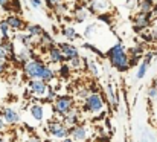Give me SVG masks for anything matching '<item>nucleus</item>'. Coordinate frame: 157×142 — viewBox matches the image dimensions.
Instances as JSON below:
<instances>
[{
  "mask_svg": "<svg viewBox=\"0 0 157 142\" xmlns=\"http://www.w3.org/2000/svg\"><path fill=\"white\" fill-rule=\"evenodd\" d=\"M21 70L28 80H43L46 83H53L56 80V72L51 67V64L44 63V60L40 57L25 63Z\"/></svg>",
  "mask_w": 157,
  "mask_h": 142,
  "instance_id": "obj_1",
  "label": "nucleus"
},
{
  "mask_svg": "<svg viewBox=\"0 0 157 142\" xmlns=\"http://www.w3.org/2000/svg\"><path fill=\"white\" fill-rule=\"evenodd\" d=\"M105 57H107L108 63L111 64V67H114L121 73L128 72L131 69L130 67V55L127 52V47L121 41H117V43H114V45H111L108 47Z\"/></svg>",
  "mask_w": 157,
  "mask_h": 142,
  "instance_id": "obj_2",
  "label": "nucleus"
},
{
  "mask_svg": "<svg viewBox=\"0 0 157 142\" xmlns=\"http://www.w3.org/2000/svg\"><path fill=\"white\" fill-rule=\"evenodd\" d=\"M105 108V98L101 92H95V93H90L84 101H82V105H81V112L86 113V115H99L101 112H104Z\"/></svg>",
  "mask_w": 157,
  "mask_h": 142,
  "instance_id": "obj_3",
  "label": "nucleus"
},
{
  "mask_svg": "<svg viewBox=\"0 0 157 142\" xmlns=\"http://www.w3.org/2000/svg\"><path fill=\"white\" fill-rule=\"evenodd\" d=\"M44 130L48 133L49 138L53 139H58V141H63L64 138L70 136V128L63 122L61 118L55 116V118H49L46 121V125H44Z\"/></svg>",
  "mask_w": 157,
  "mask_h": 142,
  "instance_id": "obj_4",
  "label": "nucleus"
},
{
  "mask_svg": "<svg viewBox=\"0 0 157 142\" xmlns=\"http://www.w3.org/2000/svg\"><path fill=\"white\" fill-rule=\"evenodd\" d=\"M73 107H76V101L75 96L67 93H59L55 101L52 102V113L58 118H63L64 115H67Z\"/></svg>",
  "mask_w": 157,
  "mask_h": 142,
  "instance_id": "obj_5",
  "label": "nucleus"
},
{
  "mask_svg": "<svg viewBox=\"0 0 157 142\" xmlns=\"http://www.w3.org/2000/svg\"><path fill=\"white\" fill-rule=\"evenodd\" d=\"M153 17H154L153 12H140V11H137L133 15V31L137 32V34L147 31L151 26V23H153Z\"/></svg>",
  "mask_w": 157,
  "mask_h": 142,
  "instance_id": "obj_6",
  "label": "nucleus"
},
{
  "mask_svg": "<svg viewBox=\"0 0 157 142\" xmlns=\"http://www.w3.org/2000/svg\"><path fill=\"white\" fill-rule=\"evenodd\" d=\"M0 115L2 118L5 119V122L9 125V127H15L20 124L21 121V115H20V110L15 107V105H5L0 108Z\"/></svg>",
  "mask_w": 157,
  "mask_h": 142,
  "instance_id": "obj_7",
  "label": "nucleus"
},
{
  "mask_svg": "<svg viewBox=\"0 0 157 142\" xmlns=\"http://www.w3.org/2000/svg\"><path fill=\"white\" fill-rule=\"evenodd\" d=\"M26 89L35 98H44L49 92V83H46L43 80H28Z\"/></svg>",
  "mask_w": 157,
  "mask_h": 142,
  "instance_id": "obj_8",
  "label": "nucleus"
},
{
  "mask_svg": "<svg viewBox=\"0 0 157 142\" xmlns=\"http://www.w3.org/2000/svg\"><path fill=\"white\" fill-rule=\"evenodd\" d=\"M90 135H92V132H90V128H89V125L86 122H79L78 125H75V127L70 128V138L76 142L89 141L90 139Z\"/></svg>",
  "mask_w": 157,
  "mask_h": 142,
  "instance_id": "obj_9",
  "label": "nucleus"
},
{
  "mask_svg": "<svg viewBox=\"0 0 157 142\" xmlns=\"http://www.w3.org/2000/svg\"><path fill=\"white\" fill-rule=\"evenodd\" d=\"M5 20H6V23L9 25V28H11V31H12L14 34L26 31V26H28V23H26V22H25V20L20 17V14L9 12V14L5 17Z\"/></svg>",
  "mask_w": 157,
  "mask_h": 142,
  "instance_id": "obj_10",
  "label": "nucleus"
},
{
  "mask_svg": "<svg viewBox=\"0 0 157 142\" xmlns=\"http://www.w3.org/2000/svg\"><path fill=\"white\" fill-rule=\"evenodd\" d=\"M90 15H92V12H90L89 6L81 3V5H76L73 8V11H72V22L81 25V23H86L90 18Z\"/></svg>",
  "mask_w": 157,
  "mask_h": 142,
  "instance_id": "obj_11",
  "label": "nucleus"
},
{
  "mask_svg": "<svg viewBox=\"0 0 157 142\" xmlns=\"http://www.w3.org/2000/svg\"><path fill=\"white\" fill-rule=\"evenodd\" d=\"M56 45H58V47L61 49V52H63V55H64L66 61H70L72 58H75V57H79V55H81L79 47L76 46V45H73L72 41H58Z\"/></svg>",
  "mask_w": 157,
  "mask_h": 142,
  "instance_id": "obj_12",
  "label": "nucleus"
},
{
  "mask_svg": "<svg viewBox=\"0 0 157 142\" xmlns=\"http://www.w3.org/2000/svg\"><path fill=\"white\" fill-rule=\"evenodd\" d=\"M28 112H29L31 118H32L37 124H41V122L46 119V107H44V104H41V102H32V104L29 105Z\"/></svg>",
  "mask_w": 157,
  "mask_h": 142,
  "instance_id": "obj_13",
  "label": "nucleus"
},
{
  "mask_svg": "<svg viewBox=\"0 0 157 142\" xmlns=\"http://www.w3.org/2000/svg\"><path fill=\"white\" fill-rule=\"evenodd\" d=\"M46 58H48V63H49V64H63V63H66V58H64L61 49L58 47V45L51 46L48 49Z\"/></svg>",
  "mask_w": 157,
  "mask_h": 142,
  "instance_id": "obj_14",
  "label": "nucleus"
},
{
  "mask_svg": "<svg viewBox=\"0 0 157 142\" xmlns=\"http://www.w3.org/2000/svg\"><path fill=\"white\" fill-rule=\"evenodd\" d=\"M15 55H17L18 63H20L21 67H23L25 63H28V61H31V60H34V58L38 57L37 52L34 50V47H23V46H20V49H17Z\"/></svg>",
  "mask_w": 157,
  "mask_h": 142,
  "instance_id": "obj_15",
  "label": "nucleus"
},
{
  "mask_svg": "<svg viewBox=\"0 0 157 142\" xmlns=\"http://www.w3.org/2000/svg\"><path fill=\"white\" fill-rule=\"evenodd\" d=\"M81 110L78 108V107H73L67 115H64L61 119H63V122L69 127V128H72V127H75V125H78L79 122H81Z\"/></svg>",
  "mask_w": 157,
  "mask_h": 142,
  "instance_id": "obj_16",
  "label": "nucleus"
},
{
  "mask_svg": "<svg viewBox=\"0 0 157 142\" xmlns=\"http://www.w3.org/2000/svg\"><path fill=\"white\" fill-rule=\"evenodd\" d=\"M55 45H56V40L53 38L52 34L48 32V31H44L43 35L37 38V46L41 49V53H44V55H46L48 49H49L51 46H55Z\"/></svg>",
  "mask_w": 157,
  "mask_h": 142,
  "instance_id": "obj_17",
  "label": "nucleus"
},
{
  "mask_svg": "<svg viewBox=\"0 0 157 142\" xmlns=\"http://www.w3.org/2000/svg\"><path fill=\"white\" fill-rule=\"evenodd\" d=\"M87 6H89L92 14L99 15V14H104L110 9V2L108 0H92Z\"/></svg>",
  "mask_w": 157,
  "mask_h": 142,
  "instance_id": "obj_18",
  "label": "nucleus"
},
{
  "mask_svg": "<svg viewBox=\"0 0 157 142\" xmlns=\"http://www.w3.org/2000/svg\"><path fill=\"white\" fill-rule=\"evenodd\" d=\"M14 40H17L20 43V46L23 47H35L37 46V38H34L31 34H28L26 31L23 32H17L14 35Z\"/></svg>",
  "mask_w": 157,
  "mask_h": 142,
  "instance_id": "obj_19",
  "label": "nucleus"
},
{
  "mask_svg": "<svg viewBox=\"0 0 157 142\" xmlns=\"http://www.w3.org/2000/svg\"><path fill=\"white\" fill-rule=\"evenodd\" d=\"M105 95H107V101H108L110 107L113 110H116L119 107V96H117L116 90H114V86L111 83L105 84Z\"/></svg>",
  "mask_w": 157,
  "mask_h": 142,
  "instance_id": "obj_20",
  "label": "nucleus"
},
{
  "mask_svg": "<svg viewBox=\"0 0 157 142\" xmlns=\"http://www.w3.org/2000/svg\"><path fill=\"white\" fill-rule=\"evenodd\" d=\"M84 61H86L84 70H86L87 73H90L95 80L99 78V77H101V69H99L98 61H96V60H92V58H87V57H84Z\"/></svg>",
  "mask_w": 157,
  "mask_h": 142,
  "instance_id": "obj_21",
  "label": "nucleus"
},
{
  "mask_svg": "<svg viewBox=\"0 0 157 142\" xmlns=\"http://www.w3.org/2000/svg\"><path fill=\"white\" fill-rule=\"evenodd\" d=\"M61 35L67 40V41H75V40H79L81 38V35L78 34V31L73 28V26H70V25H66V26H61Z\"/></svg>",
  "mask_w": 157,
  "mask_h": 142,
  "instance_id": "obj_22",
  "label": "nucleus"
},
{
  "mask_svg": "<svg viewBox=\"0 0 157 142\" xmlns=\"http://www.w3.org/2000/svg\"><path fill=\"white\" fill-rule=\"evenodd\" d=\"M26 32L31 34L34 38H38V37L43 35L44 28H43L41 25H38V23H28V26H26Z\"/></svg>",
  "mask_w": 157,
  "mask_h": 142,
  "instance_id": "obj_23",
  "label": "nucleus"
},
{
  "mask_svg": "<svg viewBox=\"0 0 157 142\" xmlns=\"http://www.w3.org/2000/svg\"><path fill=\"white\" fill-rule=\"evenodd\" d=\"M0 46L6 50L8 58H9L11 55H15V52H17L15 43H14V40H11V38H6V40H2V38H0Z\"/></svg>",
  "mask_w": 157,
  "mask_h": 142,
  "instance_id": "obj_24",
  "label": "nucleus"
},
{
  "mask_svg": "<svg viewBox=\"0 0 157 142\" xmlns=\"http://www.w3.org/2000/svg\"><path fill=\"white\" fill-rule=\"evenodd\" d=\"M69 12H72V11H70V8H69V3H67L66 0H64L63 3H59V5H58V6L53 9V14H55V15H56L59 20H63V17H66Z\"/></svg>",
  "mask_w": 157,
  "mask_h": 142,
  "instance_id": "obj_25",
  "label": "nucleus"
},
{
  "mask_svg": "<svg viewBox=\"0 0 157 142\" xmlns=\"http://www.w3.org/2000/svg\"><path fill=\"white\" fill-rule=\"evenodd\" d=\"M150 66H151V63L142 58V61L139 63V66H137V70H136V80H142V78H144V77L148 73V69H150Z\"/></svg>",
  "mask_w": 157,
  "mask_h": 142,
  "instance_id": "obj_26",
  "label": "nucleus"
},
{
  "mask_svg": "<svg viewBox=\"0 0 157 142\" xmlns=\"http://www.w3.org/2000/svg\"><path fill=\"white\" fill-rule=\"evenodd\" d=\"M70 75H72V67H70V64H69L67 61L63 63V64H59V69H58L56 77H58L59 80H67V78H70Z\"/></svg>",
  "mask_w": 157,
  "mask_h": 142,
  "instance_id": "obj_27",
  "label": "nucleus"
},
{
  "mask_svg": "<svg viewBox=\"0 0 157 142\" xmlns=\"http://www.w3.org/2000/svg\"><path fill=\"white\" fill-rule=\"evenodd\" d=\"M127 52H128V55L130 57H139V58H144V55H145V46H144V43H139V45H136V46H131L127 49Z\"/></svg>",
  "mask_w": 157,
  "mask_h": 142,
  "instance_id": "obj_28",
  "label": "nucleus"
},
{
  "mask_svg": "<svg viewBox=\"0 0 157 142\" xmlns=\"http://www.w3.org/2000/svg\"><path fill=\"white\" fill-rule=\"evenodd\" d=\"M69 64H70V67H72V70H84V67H86V61H84V57H75V58H72L70 61H67Z\"/></svg>",
  "mask_w": 157,
  "mask_h": 142,
  "instance_id": "obj_29",
  "label": "nucleus"
},
{
  "mask_svg": "<svg viewBox=\"0 0 157 142\" xmlns=\"http://www.w3.org/2000/svg\"><path fill=\"white\" fill-rule=\"evenodd\" d=\"M98 23H89L86 28H84V32H82V37L84 38H93V35L98 32Z\"/></svg>",
  "mask_w": 157,
  "mask_h": 142,
  "instance_id": "obj_30",
  "label": "nucleus"
},
{
  "mask_svg": "<svg viewBox=\"0 0 157 142\" xmlns=\"http://www.w3.org/2000/svg\"><path fill=\"white\" fill-rule=\"evenodd\" d=\"M156 0H139V9L140 12H153Z\"/></svg>",
  "mask_w": 157,
  "mask_h": 142,
  "instance_id": "obj_31",
  "label": "nucleus"
},
{
  "mask_svg": "<svg viewBox=\"0 0 157 142\" xmlns=\"http://www.w3.org/2000/svg\"><path fill=\"white\" fill-rule=\"evenodd\" d=\"M12 31H11V28H9V25L6 23V20L3 18V20H0V38L2 40H6V38H11L9 37V34H11Z\"/></svg>",
  "mask_w": 157,
  "mask_h": 142,
  "instance_id": "obj_32",
  "label": "nucleus"
},
{
  "mask_svg": "<svg viewBox=\"0 0 157 142\" xmlns=\"http://www.w3.org/2000/svg\"><path fill=\"white\" fill-rule=\"evenodd\" d=\"M90 93H93V92H92L90 86H89V84H86V86H81V87L75 92V96H76L78 99H82V101H84V99H86Z\"/></svg>",
  "mask_w": 157,
  "mask_h": 142,
  "instance_id": "obj_33",
  "label": "nucleus"
},
{
  "mask_svg": "<svg viewBox=\"0 0 157 142\" xmlns=\"http://www.w3.org/2000/svg\"><path fill=\"white\" fill-rule=\"evenodd\" d=\"M82 47L86 49V50H90V52H93L95 55H98V57H104V53H102V50L101 49H98L96 46H93L92 43H84Z\"/></svg>",
  "mask_w": 157,
  "mask_h": 142,
  "instance_id": "obj_34",
  "label": "nucleus"
},
{
  "mask_svg": "<svg viewBox=\"0 0 157 142\" xmlns=\"http://www.w3.org/2000/svg\"><path fill=\"white\" fill-rule=\"evenodd\" d=\"M9 6H11V12H15V14H20L21 9H23L20 0H11L9 2Z\"/></svg>",
  "mask_w": 157,
  "mask_h": 142,
  "instance_id": "obj_35",
  "label": "nucleus"
},
{
  "mask_svg": "<svg viewBox=\"0 0 157 142\" xmlns=\"http://www.w3.org/2000/svg\"><path fill=\"white\" fill-rule=\"evenodd\" d=\"M147 95H148L150 101H153V102H157V86H156V84H153V86H150V87H148V90H147Z\"/></svg>",
  "mask_w": 157,
  "mask_h": 142,
  "instance_id": "obj_36",
  "label": "nucleus"
},
{
  "mask_svg": "<svg viewBox=\"0 0 157 142\" xmlns=\"http://www.w3.org/2000/svg\"><path fill=\"white\" fill-rule=\"evenodd\" d=\"M9 67H11V63L8 60H0V77L6 75L9 72Z\"/></svg>",
  "mask_w": 157,
  "mask_h": 142,
  "instance_id": "obj_37",
  "label": "nucleus"
},
{
  "mask_svg": "<svg viewBox=\"0 0 157 142\" xmlns=\"http://www.w3.org/2000/svg\"><path fill=\"white\" fill-rule=\"evenodd\" d=\"M125 8H128L130 11H136L139 9V0H125Z\"/></svg>",
  "mask_w": 157,
  "mask_h": 142,
  "instance_id": "obj_38",
  "label": "nucleus"
},
{
  "mask_svg": "<svg viewBox=\"0 0 157 142\" xmlns=\"http://www.w3.org/2000/svg\"><path fill=\"white\" fill-rule=\"evenodd\" d=\"M44 5V0H29V6L32 9H41Z\"/></svg>",
  "mask_w": 157,
  "mask_h": 142,
  "instance_id": "obj_39",
  "label": "nucleus"
},
{
  "mask_svg": "<svg viewBox=\"0 0 157 142\" xmlns=\"http://www.w3.org/2000/svg\"><path fill=\"white\" fill-rule=\"evenodd\" d=\"M64 0H44V3H46V6H48V9H55L59 3H63Z\"/></svg>",
  "mask_w": 157,
  "mask_h": 142,
  "instance_id": "obj_40",
  "label": "nucleus"
},
{
  "mask_svg": "<svg viewBox=\"0 0 157 142\" xmlns=\"http://www.w3.org/2000/svg\"><path fill=\"white\" fill-rule=\"evenodd\" d=\"M98 17H99V20H101V22H104V23H111V12H104V14H99Z\"/></svg>",
  "mask_w": 157,
  "mask_h": 142,
  "instance_id": "obj_41",
  "label": "nucleus"
},
{
  "mask_svg": "<svg viewBox=\"0 0 157 142\" xmlns=\"http://www.w3.org/2000/svg\"><path fill=\"white\" fill-rule=\"evenodd\" d=\"M156 57V52L154 50H148V52H145V55H144V60H147V61H153V58Z\"/></svg>",
  "mask_w": 157,
  "mask_h": 142,
  "instance_id": "obj_42",
  "label": "nucleus"
},
{
  "mask_svg": "<svg viewBox=\"0 0 157 142\" xmlns=\"http://www.w3.org/2000/svg\"><path fill=\"white\" fill-rule=\"evenodd\" d=\"M6 128H8V124L5 122V119H3V118H2V115H0V133L6 132Z\"/></svg>",
  "mask_w": 157,
  "mask_h": 142,
  "instance_id": "obj_43",
  "label": "nucleus"
},
{
  "mask_svg": "<svg viewBox=\"0 0 157 142\" xmlns=\"http://www.w3.org/2000/svg\"><path fill=\"white\" fill-rule=\"evenodd\" d=\"M0 60H8V53L2 46H0Z\"/></svg>",
  "mask_w": 157,
  "mask_h": 142,
  "instance_id": "obj_44",
  "label": "nucleus"
},
{
  "mask_svg": "<svg viewBox=\"0 0 157 142\" xmlns=\"http://www.w3.org/2000/svg\"><path fill=\"white\" fill-rule=\"evenodd\" d=\"M150 34H151V37H153V41L157 43V29H151V31H150Z\"/></svg>",
  "mask_w": 157,
  "mask_h": 142,
  "instance_id": "obj_45",
  "label": "nucleus"
},
{
  "mask_svg": "<svg viewBox=\"0 0 157 142\" xmlns=\"http://www.w3.org/2000/svg\"><path fill=\"white\" fill-rule=\"evenodd\" d=\"M9 2H11V0H0V9L6 8V6L9 5Z\"/></svg>",
  "mask_w": 157,
  "mask_h": 142,
  "instance_id": "obj_46",
  "label": "nucleus"
},
{
  "mask_svg": "<svg viewBox=\"0 0 157 142\" xmlns=\"http://www.w3.org/2000/svg\"><path fill=\"white\" fill-rule=\"evenodd\" d=\"M61 142H76V141H73V139H72L70 136H67V138H64V139H63Z\"/></svg>",
  "mask_w": 157,
  "mask_h": 142,
  "instance_id": "obj_47",
  "label": "nucleus"
},
{
  "mask_svg": "<svg viewBox=\"0 0 157 142\" xmlns=\"http://www.w3.org/2000/svg\"><path fill=\"white\" fill-rule=\"evenodd\" d=\"M153 14H154V17H157V0L154 3V8H153Z\"/></svg>",
  "mask_w": 157,
  "mask_h": 142,
  "instance_id": "obj_48",
  "label": "nucleus"
},
{
  "mask_svg": "<svg viewBox=\"0 0 157 142\" xmlns=\"http://www.w3.org/2000/svg\"><path fill=\"white\" fill-rule=\"evenodd\" d=\"M79 2H81V3H82V5H89V3H90V2H92V0H79Z\"/></svg>",
  "mask_w": 157,
  "mask_h": 142,
  "instance_id": "obj_49",
  "label": "nucleus"
},
{
  "mask_svg": "<svg viewBox=\"0 0 157 142\" xmlns=\"http://www.w3.org/2000/svg\"><path fill=\"white\" fill-rule=\"evenodd\" d=\"M0 142H6V141H5V138L2 136V133H0Z\"/></svg>",
  "mask_w": 157,
  "mask_h": 142,
  "instance_id": "obj_50",
  "label": "nucleus"
},
{
  "mask_svg": "<svg viewBox=\"0 0 157 142\" xmlns=\"http://www.w3.org/2000/svg\"><path fill=\"white\" fill-rule=\"evenodd\" d=\"M124 2H125V0H124Z\"/></svg>",
  "mask_w": 157,
  "mask_h": 142,
  "instance_id": "obj_51",
  "label": "nucleus"
}]
</instances>
